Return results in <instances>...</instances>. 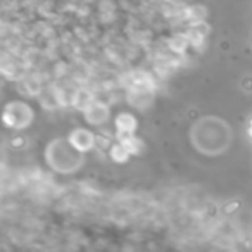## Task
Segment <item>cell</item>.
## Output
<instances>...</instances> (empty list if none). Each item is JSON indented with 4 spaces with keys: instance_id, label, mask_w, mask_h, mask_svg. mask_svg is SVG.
I'll return each instance as SVG.
<instances>
[{
    "instance_id": "1",
    "label": "cell",
    "mask_w": 252,
    "mask_h": 252,
    "mask_svg": "<svg viewBox=\"0 0 252 252\" xmlns=\"http://www.w3.org/2000/svg\"><path fill=\"white\" fill-rule=\"evenodd\" d=\"M69 142L80 152H87L92 147L95 145V137L92 135L90 132H85V130H76L69 135Z\"/></svg>"
},
{
    "instance_id": "2",
    "label": "cell",
    "mask_w": 252,
    "mask_h": 252,
    "mask_svg": "<svg viewBox=\"0 0 252 252\" xmlns=\"http://www.w3.org/2000/svg\"><path fill=\"white\" fill-rule=\"evenodd\" d=\"M116 126H117V130H121V132L133 133L137 130V119L132 116V114H121V116L116 119Z\"/></svg>"
},
{
    "instance_id": "3",
    "label": "cell",
    "mask_w": 252,
    "mask_h": 252,
    "mask_svg": "<svg viewBox=\"0 0 252 252\" xmlns=\"http://www.w3.org/2000/svg\"><path fill=\"white\" fill-rule=\"evenodd\" d=\"M111 157H113L116 162H126L130 157V152H128V149L119 142V143H116V145L111 147Z\"/></svg>"
},
{
    "instance_id": "4",
    "label": "cell",
    "mask_w": 252,
    "mask_h": 252,
    "mask_svg": "<svg viewBox=\"0 0 252 252\" xmlns=\"http://www.w3.org/2000/svg\"><path fill=\"white\" fill-rule=\"evenodd\" d=\"M111 140H113V138H111L109 133L99 132L95 135V145L99 147V149H102V150H109L111 147H113V145H111V143H113Z\"/></svg>"
},
{
    "instance_id": "5",
    "label": "cell",
    "mask_w": 252,
    "mask_h": 252,
    "mask_svg": "<svg viewBox=\"0 0 252 252\" xmlns=\"http://www.w3.org/2000/svg\"><path fill=\"white\" fill-rule=\"evenodd\" d=\"M240 207H242L240 201H230V202H227V204L223 206V212H225V214H233V212H237Z\"/></svg>"
},
{
    "instance_id": "6",
    "label": "cell",
    "mask_w": 252,
    "mask_h": 252,
    "mask_svg": "<svg viewBox=\"0 0 252 252\" xmlns=\"http://www.w3.org/2000/svg\"><path fill=\"white\" fill-rule=\"evenodd\" d=\"M247 247H249V249H252V240H249V242H247Z\"/></svg>"
},
{
    "instance_id": "7",
    "label": "cell",
    "mask_w": 252,
    "mask_h": 252,
    "mask_svg": "<svg viewBox=\"0 0 252 252\" xmlns=\"http://www.w3.org/2000/svg\"><path fill=\"white\" fill-rule=\"evenodd\" d=\"M249 124H252V117H251V123H249Z\"/></svg>"
}]
</instances>
